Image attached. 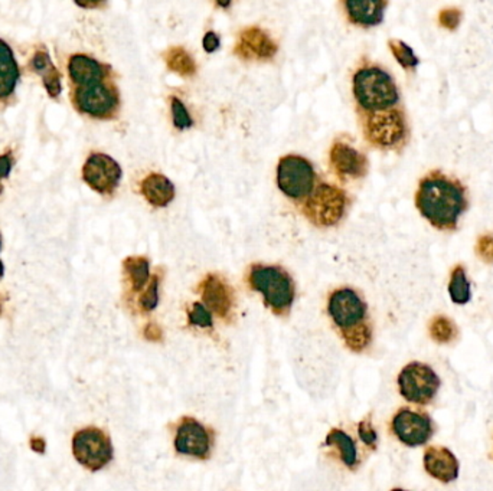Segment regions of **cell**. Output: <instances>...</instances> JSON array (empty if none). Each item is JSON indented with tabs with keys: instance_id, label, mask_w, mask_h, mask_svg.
<instances>
[{
	"instance_id": "7402d4cb",
	"label": "cell",
	"mask_w": 493,
	"mask_h": 491,
	"mask_svg": "<svg viewBox=\"0 0 493 491\" xmlns=\"http://www.w3.org/2000/svg\"><path fill=\"white\" fill-rule=\"evenodd\" d=\"M32 67L35 71L43 76L44 85L51 97L60 96L61 92V75L57 67L51 61L46 51H38L32 58Z\"/></svg>"
},
{
	"instance_id": "5b68a950",
	"label": "cell",
	"mask_w": 493,
	"mask_h": 491,
	"mask_svg": "<svg viewBox=\"0 0 493 491\" xmlns=\"http://www.w3.org/2000/svg\"><path fill=\"white\" fill-rule=\"evenodd\" d=\"M346 202L348 199L342 189L329 183H319L303 203V212L312 224L328 228L342 219Z\"/></svg>"
},
{
	"instance_id": "30bf717a",
	"label": "cell",
	"mask_w": 493,
	"mask_h": 491,
	"mask_svg": "<svg viewBox=\"0 0 493 491\" xmlns=\"http://www.w3.org/2000/svg\"><path fill=\"white\" fill-rule=\"evenodd\" d=\"M78 110L94 118H108L119 108V96L115 88L103 83L78 87L74 94Z\"/></svg>"
},
{
	"instance_id": "44dd1931",
	"label": "cell",
	"mask_w": 493,
	"mask_h": 491,
	"mask_svg": "<svg viewBox=\"0 0 493 491\" xmlns=\"http://www.w3.org/2000/svg\"><path fill=\"white\" fill-rule=\"evenodd\" d=\"M20 80V68L11 46L0 39V99H8Z\"/></svg>"
},
{
	"instance_id": "484cf974",
	"label": "cell",
	"mask_w": 493,
	"mask_h": 491,
	"mask_svg": "<svg viewBox=\"0 0 493 491\" xmlns=\"http://www.w3.org/2000/svg\"><path fill=\"white\" fill-rule=\"evenodd\" d=\"M123 265H124V273L131 281V289L134 291H142L149 281V261L145 257H129Z\"/></svg>"
},
{
	"instance_id": "ac0fdd59",
	"label": "cell",
	"mask_w": 493,
	"mask_h": 491,
	"mask_svg": "<svg viewBox=\"0 0 493 491\" xmlns=\"http://www.w3.org/2000/svg\"><path fill=\"white\" fill-rule=\"evenodd\" d=\"M345 12L354 25L362 28L377 27L383 22L388 2L374 0H346Z\"/></svg>"
},
{
	"instance_id": "9a60e30c",
	"label": "cell",
	"mask_w": 493,
	"mask_h": 491,
	"mask_svg": "<svg viewBox=\"0 0 493 491\" xmlns=\"http://www.w3.org/2000/svg\"><path fill=\"white\" fill-rule=\"evenodd\" d=\"M234 52L243 59H249V61L251 59L266 61V59H272L277 54V44L261 28H245L238 36V43Z\"/></svg>"
},
{
	"instance_id": "74e56055",
	"label": "cell",
	"mask_w": 493,
	"mask_h": 491,
	"mask_svg": "<svg viewBox=\"0 0 493 491\" xmlns=\"http://www.w3.org/2000/svg\"><path fill=\"white\" fill-rule=\"evenodd\" d=\"M4 277V263L0 261V278Z\"/></svg>"
},
{
	"instance_id": "5bb4252c",
	"label": "cell",
	"mask_w": 493,
	"mask_h": 491,
	"mask_svg": "<svg viewBox=\"0 0 493 491\" xmlns=\"http://www.w3.org/2000/svg\"><path fill=\"white\" fill-rule=\"evenodd\" d=\"M201 296L203 305L219 319H228L234 309V291L226 280L219 275H207L201 282Z\"/></svg>"
},
{
	"instance_id": "4dcf8cb0",
	"label": "cell",
	"mask_w": 493,
	"mask_h": 491,
	"mask_svg": "<svg viewBox=\"0 0 493 491\" xmlns=\"http://www.w3.org/2000/svg\"><path fill=\"white\" fill-rule=\"evenodd\" d=\"M157 301H159V277L155 275L150 280L149 286L145 289V293L140 297V307L143 312L149 313L156 309Z\"/></svg>"
},
{
	"instance_id": "836d02e7",
	"label": "cell",
	"mask_w": 493,
	"mask_h": 491,
	"mask_svg": "<svg viewBox=\"0 0 493 491\" xmlns=\"http://www.w3.org/2000/svg\"><path fill=\"white\" fill-rule=\"evenodd\" d=\"M358 432H360V438L362 440L363 444L371 448L377 447V442H378V435L375 432L374 427H372L371 421H362L358 427Z\"/></svg>"
},
{
	"instance_id": "d4e9b609",
	"label": "cell",
	"mask_w": 493,
	"mask_h": 491,
	"mask_svg": "<svg viewBox=\"0 0 493 491\" xmlns=\"http://www.w3.org/2000/svg\"><path fill=\"white\" fill-rule=\"evenodd\" d=\"M449 296L455 305H467L471 301V282L467 280L466 270L462 265H456L451 270Z\"/></svg>"
},
{
	"instance_id": "7a4b0ae2",
	"label": "cell",
	"mask_w": 493,
	"mask_h": 491,
	"mask_svg": "<svg viewBox=\"0 0 493 491\" xmlns=\"http://www.w3.org/2000/svg\"><path fill=\"white\" fill-rule=\"evenodd\" d=\"M354 97L363 113H377L400 106V91L394 78L378 65H365L356 71Z\"/></svg>"
},
{
	"instance_id": "ffe728a7",
	"label": "cell",
	"mask_w": 493,
	"mask_h": 491,
	"mask_svg": "<svg viewBox=\"0 0 493 491\" xmlns=\"http://www.w3.org/2000/svg\"><path fill=\"white\" fill-rule=\"evenodd\" d=\"M140 192L155 208H164L175 199L173 183L161 173H149L146 176L140 183Z\"/></svg>"
},
{
	"instance_id": "4fadbf2b",
	"label": "cell",
	"mask_w": 493,
	"mask_h": 491,
	"mask_svg": "<svg viewBox=\"0 0 493 491\" xmlns=\"http://www.w3.org/2000/svg\"><path fill=\"white\" fill-rule=\"evenodd\" d=\"M211 435L207 428L195 418H184L176 430L175 449L189 457L207 460L210 458Z\"/></svg>"
},
{
	"instance_id": "3957f363",
	"label": "cell",
	"mask_w": 493,
	"mask_h": 491,
	"mask_svg": "<svg viewBox=\"0 0 493 491\" xmlns=\"http://www.w3.org/2000/svg\"><path fill=\"white\" fill-rule=\"evenodd\" d=\"M249 282L254 291L263 294L264 303L273 313L284 316L295 301V282L283 268L256 264L250 270Z\"/></svg>"
},
{
	"instance_id": "603a6c76",
	"label": "cell",
	"mask_w": 493,
	"mask_h": 491,
	"mask_svg": "<svg viewBox=\"0 0 493 491\" xmlns=\"http://www.w3.org/2000/svg\"><path fill=\"white\" fill-rule=\"evenodd\" d=\"M326 446L335 447L340 453V458L349 469H355L358 464V453H356L355 441L345 434L342 430L330 431L326 437Z\"/></svg>"
},
{
	"instance_id": "9c48e42d",
	"label": "cell",
	"mask_w": 493,
	"mask_h": 491,
	"mask_svg": "<svg viewBox=\"0 0 493 491\" xmlns=\"http://www.w3.org/2000/svg\"><path fill=\"white\" fill-rule=\"evenodd\" d=\"M329 316L342 336L358 330L367 323V305L355 289H339L329 297Z\"/></svg>"
},
{
	"instance_id": "2e32d148",
	"label": "cell",
	"mask_w": 493,
	"mask_h": 491,
	"mask_svg": "<svg viewBox=\"0 0 493 491\" xmlns=\"http://www.w3.org/2000/svg\"><path fill=\"white\" fill-rule=\"evenodd\" d=\"M330 164L340 178L358 179L367 175L368 159L348 143L338 141L330 149Z\"/></svg>"
},
{
	"instance_id": "6da1fadb",
	"label": "cell",
	"mask_w": 493,
	"mask_h": 491,
	"mask_svg": "<svg viewBox=\"0 0 493 491\" xmlns=\"http://www.w3.org/2000/svg\"><path fill=\"white\" fill-rule=\"evenodd\" d=\"M414 201L421 217L444 233L456 231L460 218L469 210L466 186L440 170L428 171L418 182Z\"/></svg>"
},
{
	"instance_id": "8d00e7d4",
	"label": "cell",
	"mask_w": 493,
	"mask_h": 491,
	"mask_svg": "<svg viewBox=\"0 0 493 491\" xmlns=\"http://www.w3.org/2000/svg\"><path fill=\"white\" fill-rule=\"evenodd\" d=\"M12 169V157L9 154H4L0 156V183L2 180L8 178L9 173H11ZM0 191H2V186H0Z\"/></svg>"
},
{
	"instance_id": "277c9868",
	"label": "cell",
	"mask_w": 493,
	"mask_h": 491,
	"mask_svg": "<svg viewBox=\"0 0 493 491\" xmlns=\"http://www.w3.org/2000/svg\"><path fill=\"white\" fill-rule=\"evenodd\" d=\"M362 130L365 139L383 150L402 149L410 138L409 122L402 106L377 113H363Z\"/></svg>"
},
{
	"instance_id": "4316f807",
	"label": "cell",
	"mask_w": 493,
	"mask_h": 491,
	"mask_svg": "<svg viewBox=\"0 0 493 491\" xmlns=\"http://www.w3.org/2000/svg\"><path fill=\"white\" fill-rule=\"evenodd\" d=\"M428 331H430V336H432L434 342L443 343V344L453 342L459 336V330H457L455 321L446 316L434 317L430 321Z\"/></svg>"
},
{
	"instance_id": "cb8c5ba5",
	"label": "cell",
	"mask_w": 493,
	"mask_h": 491,
	"mask_svg": "<svg viewBox=\"0 0 493 491\" xmlns=\"http://www.w3.org/2000/svg\"><path fill=\"white\" fill-rule=\"evenodd\" d=\"M164 62L168 65V68L178 75L185 76V78L195 75V59L182 46L169 48L164 54Z\"/></svg>"
},
{
	"instance_id": "1f68e13d",
	"label": "cell",
	"mask_w": 493,
	"mask_h": 491,
	"mask_svg": "<svg viewBox=\"0 0 493 491\" xmlns=\"http://www.w3.org/2000/svg\"><path fill=\"white\" fill-rule=\"evenodd\" d=\"M474 251L481 261L485 264H493V234L488 233L479 236Z\"/></svg>"
},
{
	"instance_id": "e575fe53",
	"label": "cell",
	"mask_w": 493,
	"mask_h": 491,
	"mask_svg": "<svg viewBox=\"0 0 493 491\" xmlns=\"http://www.w3.org/2000/svg\"><path fill=\"white\" fill-rule=\"evenodd\" d=\"M203 50L207 51V52H214V51L219 50V35L215 34V32H208V34L203 36Z\"/></svg>"
},
{
	"instance_id": "7c38bea8",
	"label": "cell",
	"mask_w": 493,
	"mask_h": 491,
	"mask_svg": "<svg viewBox=\"0 0 493 491\" xmlns=\"http://www.w3.org/2000/svg\"><path fill=\"white\" fill-rule=\"evenodd\" d=\"M393 431L407 447H420L432 438L433 423L425 414L404 408L393 418Z\"/></svg>"
},
{
	"instance_id": "8fae6325",
	"label": "cell",
	"mask_w": 493,
	"mask_h": 491,
	"mask_svg": "<svg viewBox=\"0 0 493 491\" xmlns=\"http://www.w3.org/2000/svg\"><path fill=\"white\" fill-rule=\"evenodd\" d=\"M122 168L113 157L94 153L88 157L83 168V178L88 186L101 194H111L122 180Z\"/></svg>"
},
{
	"instance_id": "f1b7e54d",
	"label": "cell",
	"mask_w": 493,
	"mask_h": 491,
	"mask_svg": "<svg viewBox=\"0 0 493 491\" xmlns=\"http://www.w3.org/2000/svg\"><path fill=\"white\" fill-rule=\"evenodd\" d=\"M171 107H172L173 124H175L176 129H191L194 120H192L191 115L187 113L185 104L178 97L171 99Z\"/></svg>"
},
{
	"instance_id": "e0dca14e",
	"label": "cell",
	"mask_w": 493,
	"mask_h": 491,
	"mask_svg": "<svg viewBox=\"0 0 493 491\" xmlns=\"http://www.w3.org/2000/svg\"><path fill=\"white\" fill-rule=\"evenodd\" d=\"M425 471L441 481V483H451L459 477V461L450 449L444 447H430L425 453Z\"/></svg>"
},
{
	"instance_id": "d6a6232c",
	"label": "cell",
	"mask_w": 493,
	"mask_h": 491,
	"mask_svg": "<svg viewBox=\"0 0 493 491\" xmlns=\"http://www.w3.org/2000/svg\"><path fill=\"white\" fill-rule=\"evenodd\" d=\"M439 25L448 31H456L459 28L460 20H462V11L457 8H446L440 11Z\"/></svg>"
},
{
	"instance_id": "f546056e",
	"label": "cell",
	"mask_w": 493,
	"mask_h": 491,
	"mask_svg": "<svg viewBox=\"0 0 493 491\" xmlns=\"http://www.w3.org/2000/svg\"><path fill=\"white\" fill-rule=\"evenodd\" d=\"M187 319H189V323L192 326H196V328L211 329L214 326L210 310L205 305H201V303H195V305H192L191 312L187 314Z\"/></svg>"
},
{
	"instance_id": "d6986e66",
	"label": "cell",
	"mask_w": 493,
	"mask_h": 491,
	"mask_svg": "<svg viewBox=\"0 0 493 491\" xmlns=\"http://www.w3.org/2000/svg\"><path fill=\"white\" fill-rule=\"evenodd\" d=\"M68 73L74 84L85 87V85L103 83L107 75V69L94 58L87 55H73L68 62Z\"/></svg>"
},
{
	"instance_id": "f35d334b",
	"label": "cell",
	"mask_w": 493,
	"mask_h": 491,
	"mask_svg": "<svg viewBox=\"0 0 493 491\" xmlns=\"http://www.w3.org/2000/svg\"><path fill=\"white\" fill-rule=\"evenodd\" d=\"M391 491H407V490H402V488H394V490H391Z\"/></svg>"
},
{
	"instance_id": "ba28073f",
	"label": "cell",
	"mask_w": 493,
	"mask_h": 491,
	"mask_svg": "<svg viewBox=\"0 0 493 491\" xmlns=\"http://www.w3.org/2000/svg\"><path fill=\"white\" fill-rule=\"evenodd\" d=\"M398 388L402 398L411 404L427 405L439 391L440 379L430 366L409 363L398 375Z\"/></svg>"
},
{
	"instance_id": "8992f818",
	"label": "cell",
	"mask_w": 493,
	"mask_h": 491,
	"mask_svg": "<svg viewBox=\"0 0 493 491\" xmlns=\"http://www.w3.org/2000/svg\"><path fill=\"white\" fill-rule=\"evenodd\" d=\"M277 185L287 198L306 201L316 186L314 166L305 157L295 154L284 156L277 166Z\"/></svg>"
},
{
	"instance_id": "83f0119b",
	"label": "cell",
	"mask_w": 493,
	"mask_h": 491,
	"mask_svg": "<svg viewBox=\"0 0 493 491\" xmlns=\"http://www.w3.org/2000/svg\"><path fill=\"white\" fill-rule=\"evenodd\" d=\"M390 51L397 59L398 64L402 65V68L407 71H414V69L420 65V59L414 54L413 48L402 43L400 39H390L388 41Z\"/></svg>"
},
{
	"instance_id": "52a82bcc",
	"label": "cell",
	"mask_w": 493,
	"mask_h": 491,
	"mask_svg": "<svg viewBox=\"0 0 493 491\" xmlns=\"http://www.w3.org/2000/svg\"><path fill=\"white\" fill-rule=\"evenodd\" d=\"M73 454L83 467L99 471L113 460V446L104 431L88 427L74 435Z\"/></svg>"
},
{
	"instance_id": "d590c367",
	"label": "cell",
	"mask_w": 493,
	"mask_h": 491,
	"mask_svg": "<svg viewBox=\"0 0 493 491\" xmlns=\"http://www.w3.org/2000/svg\"><path fill=\"white\" fill-rule=\"evenodd\" d=\"M145 337L150 342H161L163 337V331L155 323H149L145 329Z\"/></svg>"
}]
</instances>
